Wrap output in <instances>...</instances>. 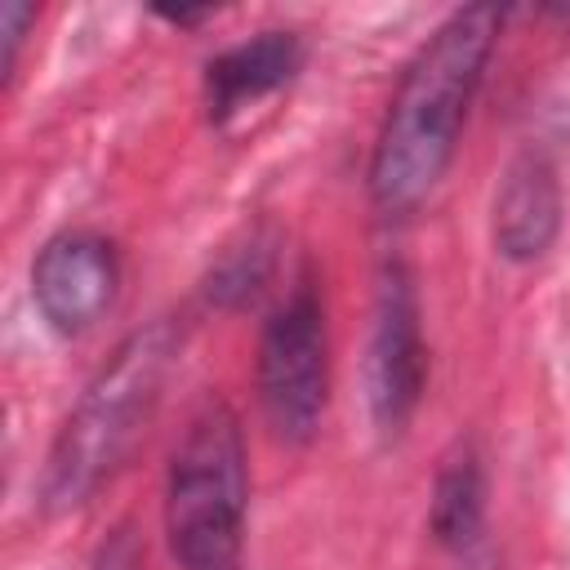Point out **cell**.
I'll return each mask as SVG.
<instances>
[{"mask_svg": "<svg viewBox=\"0 0 570 570\" xmlns=\"http://www.w3.org/2000/svg\"><path fill=\"white\" fill-rule=\"evenodd\" d=\"M165 22H174V27H196V22H205L214 9L209 4H200V9H156Z\"/></svg>", "mask_w": 570, "mask_h": 570, "instance_id": "cell-13", "label": "cell"}, {"mask_svg": "<svg viewBox=\"0 0 570 570\" xmlns=\"http://www.w3.org/2000/svg\"><path fill=\"white\" fill-rule=\"evenodd\" d=\"M267 281H272V240L249 236V240L232 245V249L218 258V267L209 272L205 294H209V303H218V307H245V303H254V298L263 294Z\"/></svg>", "mask_w": 570, "mask_h": 570, "instance_id": "cell-10", "label": "cell"}, {"mask_svg": "<svg viewBox=\"0 0 570 570\" xmlns=\"http://www.w3.org/2000/svg\"><path fill=\"white\" fill-rule=\"evenodd\" d=\"M165 539L178 570H240L249 517V450L236 410L205 396L165 468Z\"/></svg>", "mask_w": 570, "mask_h": 570, "instance_id": "cell-3", "label": "cell"}, {"mask_svg": "<svg viewBox=\"0 0 570 570\" xmlns=\"http://www.w3.org/2000/svg\"><path fill=\"white\" fill-rule=\"evenodd\" d=\"M428 387V343L414 272L401 258H383L374 276L370 343H365V401L379 436H401Z\"/></svg>", "mask_w": 570, "mask_h": 570, "instance_id": "cell-5", "label": "cell"}, {"mask_svg": "<svg viewBox=\"0 0 570 570\" xmlns=\"http://www.w3.org/2000/svg\"><path fill=\"white\" fill-rule=\"evenodd\" d=\"M183 321L178 316H151L134 325L111 356L94 370L85 392L76 396L71 414L62 419L45 468H40V508L62 517L85 508L102 485L116 481V472L134 459L138 441L147 436L169 374L183 361Z\"/></svg>", "mask_w": 570, "mask_h": 570, "instance_id": "cell-2", "label": "cell"}, {"mask_svg": "<svg viewBox=\"0 0 570 570\" xmlns=\"http://www.w3.org/2000/svg\"><path fill=\"white\" fill-rule=\"evenodd\" d=\"M31 27H36V9L31 4H22V0H4L0 4V71H4V80H13Z\"/></svg>", "mask_w": 570, "mask_h": 570, "instance_id": "cell-11", "label": "cell"}, {"mask_svg": "<svg viewBox=\"0 0 570 570\" xmlns=\"http://www.w3.org/2000/svg\"><path fill=\"white\" fill-rule=\"evenodd\" d=\"M254 379L272 436L312 445L330 405V325L312 281H298L263 321Z\"/></svg>", "mask_w": 570, "mask_h": 570, "instance_id": "cell-4", "label": "cell"}, {"mask_svg": "<svg viewBox=\"0 0 570 570\" xmlns=\"http://www.w3.org/2000/svg\"><path fill=\"white\" fill-rule=\"evenodd\" d=\"M499 27L503 13L494 4H463L410 58L383 111L365 174L370 200L383 214H414L441 187L485 80Z\"/></svg>", "mask_w": 570, "mask_h": 570, "instance_id": "cell-1", "label": "cell"}, {"mask_svg": "<svg viewBox=\"0 0 570 570\" xmlns=\"http://www.w3.org/2000/svg\"><path fill=\"white\" fill-rule=\"evenodd\" d=\"M307 62V49L298 31H258L240 45H227L205 62V111L214 125H232L249 107L276 98L298 80Z\"/></svg>", "mask_w": 570, "mask_h": 570, "instance_id": "cell-8", "label": "cell"}, {"mask_svg": "<svg viewBox=\"0 0 570 570\" xmlns=\"http://www.w3.org/2000/svg\"><path fill=\"white\" fill-rule=\"evenodd\" d=\"M94 570H142V552H138V543L120 530L107 548H102V557H98V566Z\"/></svg>", "mask_w": 570, "mask_h": 570, "instance_id": "cell-12", "label": "cell"}, {"mask_svg": "<svg viewBox=\"0 0 570 570\" xmlns=\"http://www.w3.org/2000/svg\"><path fill=\"white\" fill-rule=\"evenodd\" d=\"M566 223V191L557 165L543 151H521L503 169L490 205V236L499 258L508 263H539Z\"/></svg>", "mask_w": 570, "mask_h": 570, "instance_id": "cell-7", "label": "cell"}, {"mask_svg": "<svg viewBox=\"0 0 570 570\" xmlns=\"http://www.w3.org/2000/svg\"><path fill=\"white\" fill-rule=\"evenodd\" d=\"M485 459L472 441H454V450L441 459L428 494V534L445 552H476L481 525H485Z\"/></svg>", "mask_w": 570, "mask_h": 570, "instance_id": "cell-9", "label": "cell"}, {"mask_svg": "<svg viewBox=\"0 0 570 570\" xmlns=\"http://www.w3.org/2000/svg\"><path fill=\"white\" fill-rule=\"evenodd\" d=\"M459 570H499V561H494L490 552H481V548H476V552H468V557H463V566H459Z\"/></svg>", "mask_w": 570, "mask_h": 570, "instance_id": "cell-14", "label": "cell"}, {"mask_svg": "<svg viewBox=\"0 0 570 570\" xmlns=\"http://www.w3.org/2000/svg\"><path fill=\"white\" fill-rule=\"evenodd\" d=\"M120 294V249L111 236L67 227L45 240L31 263V298L45 325L62 338L89 334Z\"/></svg>", "mask_w": 570, "mask_h": 570, "instance_id": "cell-6", "label": "cell"}]
</instances>
